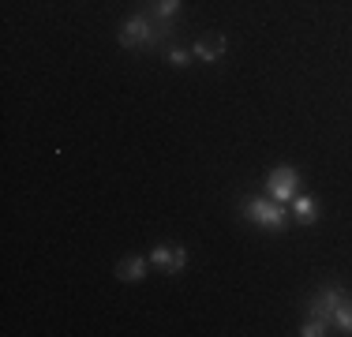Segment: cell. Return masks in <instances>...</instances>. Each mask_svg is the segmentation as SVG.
Listing matches in <instances>:
<instances>
[{"label":"cell","mask_w":352,"mask_h":337,"mask_svg":"<svg viewBox=\"0 0 352 337\" xmlns=\"http://www.w3.org/2000/svg\"><path fill=\"white\" fill-rule=\"evenodd\" d=\"M240 214H244L251 225L266 229V232H285V229H289V214H292V210L285 206V202H278V199L251 195V199H244V210H240Z\"/></svg>","instance_id":"obj_1"},{"label":"cell","mask_w":352,"mask_h":337,"mask_svg":"<svg viewBox=\"0 0 352 337\" xmlns=\"http://www.w3.org/2000/svg\"><path fill=\"white\" fill-rule=\"evenodd\" d=\"M120 45L124 49H157V27H150V15H128L120 27Z\"/></svg>","instance_id":"obj_2"},{"label":"cell","mask_w":352,"mask_h":337,"mask_svg":"<svg viewBox=\"0 0 352 337\" xmlns=\"http://www.w3.org/2000/svg\"><path fill=\"white\" fill-rule=\"evenodd\" d=\"M266 191H270V199L285 202V206H292V199L300 195V173L292 165H278L270 173V180H266Z\"/></svg>","instance_id":"obj_3"},{"label":"cell","mask_w":352,"mask_h":337,"mask_svg":"<svg viewBox=\"0 0 352 337\" xmlns=\"http://www.w3.org/2000/svg\"><path fill=\"white\" fill-rule=\"evenodd\" d=\"M345 300H349V289H341V285H330V289H322L311 303H307V315H311V318H322V323L333 326V311H338Z\"/></svg>","instance_id":"obj_4"},{"label":"cell","mask_w":352,"mask_h":337,"mask_svg":"<svg viewBox=\"0 0 352 337\" xmlns=\"http://www.w3.org/2000/svg\"><path fill=\"white\" fill-rule=\"evenodd\" d=\"M150 266L165 270V274H184V266H188V251L176 243V248H169V243H157L154 251H150Z\"/></svg>","instance_id":"obj_5"},{"label":"cell","mask_w":352,"mask_h":337,"mask_svg":"<svg viewBox=\"0 0 352 337\" xmlns=\"http://www.w3.org/2000/svg\"><path fill=\"white\" fill-rule=\"evenodd\" d=\"M191 53H195V61H203V64H217V61H225V53H229V41H225V34H206V38H199L195 45H191Z\"/></svg>","instance_id":"obj_6"},{"label":"cell","mask_w":352,"mask_h":337,"mask_svg":"<svg viewBox=\"0 0 352 337\" xmlns=\"http://www.w3.org/2000/svg\"><path fill=\"white\" fill-rule=\"evenodd\" d=\"M146 274H150V255H131V259H124V263H116V277L128 281V285L142 281Z\"/></svg>","instance_id":"obj_7"},{"label":"cell","mask_w":352,"mask_h":337,"mask_svg":"<svg viewBox=\"0 0 352 337\" xmlns=\"http://www.w3.org/2000/svg\"><path fill=\"white\" fill-rule=\"evenodd\" d=\"M292 217H296L300 225H315L318 221V202L311 195H296L292 199Z\"/></svg>","instance_id":"obj_8"},{"label":"cell","mask_w":352,"mask_h":337,"mask_svg":"<svg viewBox=\"0 0 352 337\" xmlns=\"http://www.w3.org/2000/svg\"><path fill=\"white\" fill-rule=\"evenodd\" d=\"M176 12H180V0H150V15H154V23H173Z\"/></svg>","instance_id":"obj_9"},{"label":"cell","mask_w":352,"mask_h":337,"mask_svg":"<svg viewBox=\"0 0 352 337\" xmlns=\"http://www.w3.org/2000/svg\"><path fill=\"white\" fill-rule=\"evenodd\" d=\"M333 326H338L341 334H349V337H352V296L341 303L338 311H333Z\"/></svg>","instance_id":"obj_10"},{"label":"cell","mask_w":352,"mask_h":337,"mask_svg":"<svg viewBox=\"0 0 352 337\" xmlns=\"http://www.w3.org/2000/svg\"><path fill=\"white\" fill-rule=\"evenodd\" d=\"M322 334H330V323H322V318H311V315H307V323L300 326V337H322Z\"/></svg>","instance_id":"obj_11"},{"label":"cell","mask_w":352,"mask_h":337,"mask_svg":"<svg viewBox=\"0 0 352 337\" xmlns=\"http://www.w3.org/2000/svg\"><path fill=\"white\" fill-rule=\"evenodd\" d=\"M165 61H169L173 67H188L191 61H195V53H191V49H169V53H165Z\"/></svg>","instance_id":"obj_12"}]
</instances>
